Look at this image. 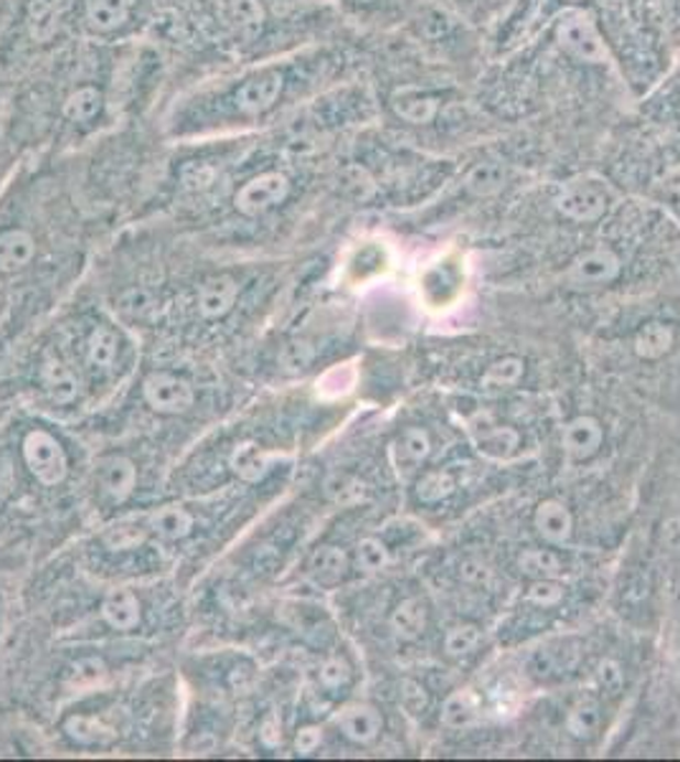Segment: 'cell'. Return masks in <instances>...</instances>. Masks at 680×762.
Listing matches in <instances>:
<instances>
[{"instance_id": "47", "label": "cell", "mask_w": 680, "mask_h": 762, "mask_svg": "<svg viewBox=\"0 0 680 762\" xmlns=\"http://www.w3.org/2000/svg\"><path fill=\"white\" fill-rule=\"evenodd\" d=\"M359 3H373V0H359Z\"/></svg>"}, {"instance_id": "5", "label": "cell", "mask_w": 680, "mask_h": 762, "mask_svg": "<svg viewBox=\"0 0 680 762\" xmlns=\"http://www.w3.org/2000/svg\"><path fill=\"white\" fill-rule=\"evenodd\" d=\"M289 196V178L279 171L262 173L237 190L234 206L244 217H260V214L275 209Z\"/></svg>"}, {"instance_id": "7", "label": "cell", "mask_w": 680, "mask_h": 762, "mask_svg": "<svg viewBox=\"0 0 680 762\" xmlns=\"http://www.w3.org/2000/svg\"><path fill=\"white\" fill-rule=\"evenodd\" d=\"M336 727L348 742L371 744L379 740L381 730H384V717H381V711L376 707H371V704L353 701L340 707L336 715Z\"/></svg>"}, {"instance_id": "29", "label": "cell", "mask_w": 680, "mask_h": 762, "mask_svg": "<svg viewBox=\"0 0 680 762\" xmlns=\"http://www.w3.org/2000/svg\"><path fill=\"white\" fill-rule=\"evenodd\" d=\"M518 569L528 579H559L563 575V559L559 557V552L534 546V549L520 552Z\"/></svg>"}, {"instance_id": "9", "label": "cell", "mask_w": 680, "mask_h": 762, "mask_svg": "<svg viewBox=\"0 0 680 762\" xmlns=\"http://www.w3.org/2000/svg\"><path fill=\"white\" fill-rule=\"evenodd\" d=\"M432 455V437L425 427H406L392 443V458L399 478L409 480Z\"/></svg>"}, {"instance_id": "33", "label": "cell", "mask_w": 680, "mask_h": 762, "mask_svg": "<svg viewBox=\"0 0 680 762\" xmlns=\"http://www.w3.org/2000/svg\"><path fill=\"white\" fill-rule=\"evenodd\" d=\"M392 565V552L388 546L376 540V536H363V540L355 544V567H359L363 575H379Z\"/></svg>"}, {"instance_id": "4", "label": "cell", "mask_w": 680, "mask_h": 762, "mask_svg": "<svg viewBox=\"0 0 680 762\" xmlns=\"http://www.w3.org/2000/svg\"><path fill=\"white\" fill-rule=\"evenodd\" d=\"M143 396L147 407L157 414H184L194 407V387L184 377L171 371H153L143 381Z\"/></svg>"}, {"instance_id": "28", "label": "cell", "mask_w": 680, "mask_h": 762, "mask_svg": "<svg viewBox=\"0 0 680 762\" xmlns=\"http://www.w3.org/2000/svg\"><path fill=\"white\" fill-rule=\"evenodd\" d=\"M454 491H458V480H454L450 470L442 468L427 470V473H421L414 480V496H417L419 503H427V507L447 501Z\"/></svg>"}, {"instance_id": "42", "label": "cell", "mask_w": 680, "mask_h": 762, "mask_svg": "<svg viewBox=\"0 0 680 762\" xmlns=\"http://www.w3.org/2000/svg\"><path fill=\"white\" fill-rule=\"evenodd\" d=\"M320 744H322V727H318V725H305L295 732L297 755L308 758V755H312V752L320 750Z\"/></svg>"}, {"instance_id": "43", "label": "cell", "mask_w": 680, "mask_h": 762, "mask_svg": "<svg viewBox=\"0 0 680 762\" xmlns=\"http://www.w3.org/2000/svg\"><path fill=\"white\" fill-rule=\"evenodd\" d=\"M460 577H462V583H468L472 587H485V585H491L493 572H491V567L485 565V562L468 559V562H462Z\"/></svg>"}, {"instance_id": "13", "label": "cell", "mask_w": 680, "mask_h": 762, "mask_svg": "<svg viewBox=\"0 0 680 762\" xmlns=\"http://www.w3.org/2000/svg\"><path fill=\"white\" fill-rule=\"evenodd\" d=\"M41 384H44L48 400L56 404H72L81 394L79 377L62 359H56V356H48L44 367H41Z\"/></svg>"}, {"instance_id": "34", "label": "cell", "mask_w": 680, "mask_h": 762, "mask_svg": "<svg viewBox=\"0 0 680 762\" xmlns=\"http://www.w3.org/2000/svg\"><path fill=\"white\" fill-rule=\"evenodd\" d=\"M483 643V631L475 623H458L445 633V653L450 658H464Z\"/></svg>"}, {"instance_id": "3", "label": "cell", "mask_w": 680, "mask_h": 762, "mask_svg": "<svg viewBox=\"0 0 680 762\" xmlns=\"http://www.w3.org/2000/svg\"><path fill=\"white\" fill-rule=\"evenodd\" d=\"M23 460L41 486H59L69 473V460H66L62 443L46 429H33L23 437Z\"/></svg>"}, {"instance_id": "36", "label": "cell", "mask_w": 680, "mask_h": 762, "mask_svg": "<svg viewBox=\"0 0 680 762\" xmlns=\"http://www.w3.org/2000/svg\"><path fill=\"white\" fill-rule=\"evenodd\" d=\"M147 534H151L147 521L145 524H138V521H120V524H112L107 529L102 540L112 552H128L138 549V546L147 540Z\"/></svg>"}, {"instance_id": "11", "label": "cell", "mask_w": 680, "mask_h": 762, "mask_svg": "<svg viewBox=\"0 0 680 762\" xmlns=\"http://www.w3.org/2000/svg\"><path fill=\"white\" fill-rule=\"evenodd\" d=\"M534 529L544 542L567 544L574 534V516L559 499H544L534 511Z\"/></svg>"}, {"instance_id": "21", "label": "cell", "mask_w": 680, "mask_h": 762, "mask_svg": "<svg viewBox=\"0 0 680 762\" xmlns=\"http://www.w3.org/2000/svg\"><path fill=\"white\" fill-rule=\"evenodd\" d=\"M102 618L114 631H132V628H138L140 618H143L138 595L132 590L110 592L102 602Z\"/></svg>"}, {"instance_id": "2", "label": "cell", "mask_w": 680, "mask_h": 762, "mask_svg": "<svg viewBox=\"0 0 680 762\" xmlns=\"http://www.w3.org/2000/svg\"><path fill=\"white\" fill-rule=\"evenodd\" d=\"M557 39L571 59L584 64H602L607 59V48H604V41L600 31H596V23L592 21V15L579 11V8H571V11L561 15Z\"/></svg>"}, {"instance_id": "35", "label": "cell", "mask_w": 680, "mask_h": 762, "mask_svg": "<svg viewBox=\"0 0 680 762\" xmlns=\"http://www.w3.org/2000/svg\"><path fill=\"white\" fill-rule=\"evenodd\" d=\"M99 110H102V95L95 87H79L66 97L64 115L72 122H89L95 120Z\"/></svg>"}, {"instance_id": "27", "label": "cell", "mask_w": 680, "mask_h": 762, "mask_svg": "<svg viewBox=\"0 0 680 762\" xmlns=\"http://www.w3.org/2000/svg\"><path fill=\"white\" fill-rule=\"evenodd\" d=\"M600 722H602L600 701L592 697H582L569 707L567 719H563V727H567V732L574 737V740H589V737L600 730Z\"/></svg>"}, {"instance_id": "31", "label": "cell", "mask_w": 680, "mask_h": 762, "mask_svg": "<svg viewBox=\"0 0 680 762\" xmlns=\"http://www.w3.org/2000/svg\"><path fill=\"white\" fill-rule=\"evenodd\" d=\"M120 353V336L112 326H97L92 334H89L87 341V359L95 369H112L114 361H118Z\"/></svg>"}, {"instance_id": "17", "label": "cell", "mask_w": 680, "mask_h": 762, "mask_svg": "<svg viewBox=\"0 0 680 762\" xmlns=\"http://www.w3.org/2000/svg\"><path fill=\"white\" fill-rule=\"evenodd\" d=\"M64 734L69 737L72 742L81 744V748H105L118 740V732L114 727L102 722L99 717L92 715H72L64 719Z\"/></svg>"}, {"instance_id": "37", "label": "cell", "mask_w": 680, "mask_h": 762, "mask_svg": "<svg viewBox=\"0 0 680 762\" xmlns=\"http://www.w3.org/2000/svg\"><path fill=\"white\" fill-rule=\"evenodd\" d=\"M229 19L239 31L254 36L264 23L262 0H229Z\"/></svg>"}, {"instance_id": "32", "label": "cell", "mask_w": 680, "mask_h": 762, "mask_svg": "<svg viewBox=\"0 0 680 762\" xmlns=\"http://www.w3.org/2000/svg\"><path fill=\"white\" fill-rule=\"evenodd\" d=\"M526 374V361L518 359V356H503V359L493 361L491 367L485 369L483 379H480V387L487 389V392H501V389L516 387L520 379Z\"/></svg>"}, {"instance_id": "1", "label": "cell", "mask_w": 680, "mask_h": 762, "mask_svg": "<svg viewBox=\"0 0 680 762\" xmlns=\"http://www.w3.org/2000/svg\"><path fill=\"white\" fill-rule=\"evenodd\" d=\"M612 204V188L604 178L592 176H577L569 184H563L561 194L557 196V209L563 217L579 224H592L600 221L607 214Z\"/></svg>"}, {"instance_id": "10", "label": "cell", "mask_w": 680, "mask_h": 762, "mask_svg": "<svg viewBox=\"0 0 680 762\" xmlns=\"http://www.w3.org/2000/svg\"><path fill=\"white\" fill-rule=\"evenodd\" d=\"M97 478L99 486H102V493L107 499L114 503L128 501L132 491H135L138 486V468L135 462L130 458H124V455H110V458H105L99 462L97 468Z\"/></svg>"}, {"instance_id": "12", "label": "cell", "mask_w": 680, "mask_h": 762, "mask_svg": "<svg viewBox=\"0 0 680 762\" xmlns=\"http://www.w3.org/2000/svg\"><path fill=\"white\" fill-rule=\"evenodd\" d=\"M282 92V74L277 69L262 72L260 77L244 81L237 92V107L244 115H260L277 102Z\"/></svg>"}, {"instance_id": "30", "label": "cell", "mask_w": 680, "mask_h": 762, "mask_svg": "<svg viewBox=\"0 0 680 762\" xmlns=\"http://www.w3.org/2000/svg\"><path fill=\"white\" fill-rule=\"evenodd\" d=\"M478 450L485 455V458L493 460H508L513 453L518 450L520 445V435L518 429H513L508 425H493L483 429V433L478 435Z\"/></svg>"}, {"instance_id": "19", "label": "cell", "mask_w": 680, "mask_h": 762, "mask_svg": "<svg viewBox=\"0 0 680 762\" xmlns=\"http://www.w3.org/2000/svg\"><path fill=\"white\" fill-rule=\"evenodd\" d=\"M392 107L402 120L412 126H427L437 115V99L421 92V87H399L392 95Z\"/></svg>"}, {"instance_id": "14", "label": "cell", "mask_w": 680, "mask_h": 762, "mask_svg": "<svg viewBox=\"0 0 680 762\" xmlns=\"http://www.w3.org/2000/svg\"><path fill=\"white\" fill-rule=\"evenodd\" d=\"M237 297H239V285L234 277L229 275L211 277L206 280V283L201 285V293H198V313H201L206 320L223 318L231 308H234Z\"/></svg>"}, {"instance_id": "46", "label": "cell", "mask_w": 680, "mask_h": 762, "mask_svg": "<svg viewBox=\"0 0 680 762\" xmlns=\"http://www.w3.org/2000/svg\"><path fill=\"white\" fill-rule=\"evenodd\" d=\"M658 184L662 190H666V194L680 198V165H668V168L662 171Z\"/></svg>"}, {"instance_id": "24", "label": "cell", "mask_w": 680, "mask_h": 762, "mask_svg": "<svg viewBox=\"0 0 680 762\" xmlns=\"http://www.w3.org/2000/svg\"><path fill=\"white\" fill-rule=\"evenodd\" d=\"M147 529L165 542H180L194 532V516L184 507H161L145 519Z\"/></svg>"}, {"instance_id": "44", "label": "cell", "mask_w": 680, "mask_h": 762, "mask_svg": "<svg viewBox=\"0 0 680 762\" xmlns=\"http://www.w3.org/2000/svg\"><path fill=\"white\" fill-rule=\"evenodd\" d=\"M260 742L270 750H277L282 748V742H285V734H282V719L275 715V711H270V715L262 719Z\"/></svg>"}, {"instance_id": "48", "label": "cell", "mask_w": 680, "mask_h": 762, "mask_svg": "<svg viewBox=\"0 0 680 762\" xmlns=\"http://www.w3.org/2000/svg\"><path fill=\"white\" fill-rule=\"evenodd\" d=\"M571 3H577V0H571Z\"/></svg>"}, {"instance_id": "39", "label": "cell", "mask_w": 680, "mask_h": 762, "mask_svg": "<svg viewBox=\"0 0 680 762\" xmlns=\"http://www.w3.org/2000/svg\"><path fill=\"white\" fill-rule=\"evenodd\" d=\"M29 21H31V33L39 41H46L54 31V6L52 0H33L29 6Z\"/></svg>"}, {"instance_id": "15", "label": "cell", "mask_w": 680, "mask_h": 762, "mask_svg": "<svg viewBox=\"0 0 680 762\" xmlns=\"http://www.w3.org/2000/svg\"><path fill=\"white\" fill-rule=\"evenodd\" d=\"M427 623H429V610H427V602L421 598H404L392 610V618H388V625H392L394 635L406 643L421 638V633L427 631Z\"/></svg>"}, {"instance_id": "6", "label": "cell", "mask_w": 680, "mask_h": 762, "mask_svg": "<svg viewBox=\"0 0 680 762\" xmlns=\"http://www.w3.org/2000/svg\"><path fill=\"white\" fill-rule=\"evenodd\" d=\"M622 272V260L612 247H594L577 254L567 268V280L574 287H602L615 283Z\"/></svg>"}, {"instance_id": "8", "label": "cell", "mask_w": 680, "mask_h": 762, "mask_svg": "<svg viewBox=\"0 0 680 762\" xmlns=\"http://www.w3.org/2000/svg\"><path fill=\"white\" fill-rule=\"evenodd\" d=\"M604 445V427L602 422L592 414H579L569 420L561 433V447L571 460H589L602 450Z\"/></svg>"}, {"instance_id": "25", "label": "cell", "mask_w": 680, "mask_h": 762, "mask_svg": "<svg viewBox=\"0 0 680 762\" xmlns=\"http://www.w3.org/2000/svg\"><path fill=\"white\" fill-rule=\"evenodd\" d=\"M132 11V0H87V23L97 33L118 31Z\"/></svg>"}, {"instance_id": "26", "label": "cell", "mask_w": 680, "mask_h": 762, "mask_svg": "<svg viewBox=\"0 0 680 762\" xmlns=\"http://www.w3.org/2000/svg\"><path fill=\"white\" fill-rule=\"evenodd\" d=\"M505 181H508L505 165L497 161H485V163L472 165V168L468 171V176H464V190L478 198L495 196L497 190H503Z\"/></svg>"}, {"instance_id": "38", "label": "cell", "mask_w": 680, "mask_h": 762, "mask_svg": "<svg viewBox=\"0 0 680 762\" xmlns=\"http://www.w3.org/2000/svg\"><path fill=\"white\" fill-rule=\"evenodd\" d=\"M353 668L346 656H328L318 668V682L326 692H340L351 684Z\"/></svg>"}, {"instance_id": "20", "label": "cell", "mask_w": 680, "mask_h": 762, "mask_svg": "<svg viewBox=\"0 0 680 762\" xmlns=\"http://www.w3.org/2000/svg\"><path fill=\"white\" fill-rule=\"evenodd\" d=\"M480 709H483V701L472 689H460L452 692L450 697L442 704V725L447 730H470V727L478 725Z\"/></svg>"}, {"instance_id": "41", "label": "cell", "mask_w": 680, "mask_h": 762, "mask_svg": "<svg viewBox=\"0 0 680 762\" xmlns=\"http://www.w3.org/2000/svg\"><path fill=\"white\" fill-rule=\"evenodd\" d=\"M107 674V666L102 658L89 656V658H79L77 664L72 666V684L77 686H92L97 682H102Z\"/></svg>"}, {"instance_id": "45", "label": "cell", "mask_w": 680, "mask_h": 762, "mask_svg": "<svg viewBox=\"0 0 680 762\" xmlns=\"http://www.w3.org/2000/svg\"><path fill=\"white\" fill-rule=\"evenodd\" d=\"M596 678H600V684L604 689L617 692L622 686V668L615 661H602L600 668H596Z\"/></svg>"}, {"instance_id": "22", "label": "cell", "mask_w": 680, "mask_h": 762, "mask_svg": "<svg viewBox=\"0 0 680 762\" xmlns=\"http://www.w3.org/2000/svg\"><path fill=\"white\" fill-rule=\"evenodd\" d=\"M36 242L26 229L0 231V272H19L31 264Z\"/></svg>"}, {"instance_id": "18", "label": "cell", "mask_w": 680, "mask_h": 762, "mask_svg": "<svg viewBox=\"0 0 680 762\" xmlns=\"http://www.w3.org/2000/svg\"><path fill=\"white\" fill-rule=\"evenodd\" d=\"M676 346V330L673 326L662 320H650L635 334L633 349L637 353V359L643 361H658L662 356H668Z\"/></svg>"}, {"instance_id": "16", "label": "cell", "mask_w": 680, "mask_h": 762, "mask_svg": "<svg viewBox=\"0 0 680 762\" xmlns=\"http://www.w3.org/2000/svg\"><path fill=\"white\" fill-rule=\"evenodd\" d=\"M348 569H351V557L336 544L318 546L308 559L310 577L320 585H338L348 575Z\"/></svg>"}, {"instance_id": "40", "label": "cell", "mask_w": 680, "mask_h": 762, "mask_svg": "<svg viewBox=\"0 0 680 762\" xmlns=\"http://www.w3.org/2000/svg\"><path fill=\"white\" fill-rule=\"evenodd\" d=\"M528 600L541 605V608H553L563 600V587L559 579H530Z\"/></svg>"}, {"instance_id": "23", "label": "cell", "mask_w": 680, "mask_h": 762, "mask_svg": "<svg viewBox=\"0 0 680 762\" xmlns=\"http://www.w3.org/2000/svg\"><path fill=\"white\" fill-rule=\"evenodd\" d=\"M272 460H275V455L262 450L254 443H244L229 455V468L246 483H260L272 470Z\"/></svg>"}]
</instances>
